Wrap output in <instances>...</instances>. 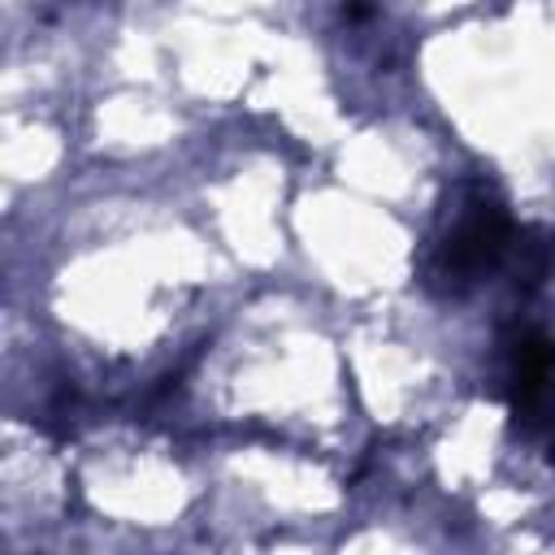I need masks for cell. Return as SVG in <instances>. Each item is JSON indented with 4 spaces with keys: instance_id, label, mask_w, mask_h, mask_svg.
I'll return each instance as SVG.
<instances>
[{
    "instance_id": "1",
    "label": "cell",
    "mask_w": 555,
    "mask_h": 555,
    "mask_svg": "<svg viewBox=\"0 0 555 555\" xmlns=\"http://www.w3.org/2000/svg\"><path fill=\"white\" fill-rule=\"evenodd\" d=\"M507 243H512V221L503 217V208L499 204H473V212L442 243V269L468 282L481 269L499 264Z\"/></svg>"
},
{
    "instance_id": "2",
    "label": "cell",
    "mask_w": 555,
    "mask_h": 555,
    "mask_svg": "<svg viewBox=\"0 0 555 555\" xmlns=\"http://www.w3.org/2000/svg\"><path fill=\"white\" fill-rule=\"evenodd\" d=\"M546 273H551V243L546 238L520 243V278H525V286H538Z\"/></svg>"
},
{
    "instance_id": "3",
    "label": "cell",
    "mask_w": 555,
    "mask_h": 555,
    "mask_svg": "<svg viewBox=\"0 0 555 555\" xmlns=\"http://www.w3.org/2000/svg\"><path fill=\"white\" fill-rule=\"evenodd\" d=\"M373 9H369V0H343V17L347 22H364Z\"/></svg>"
}]
</instances>
